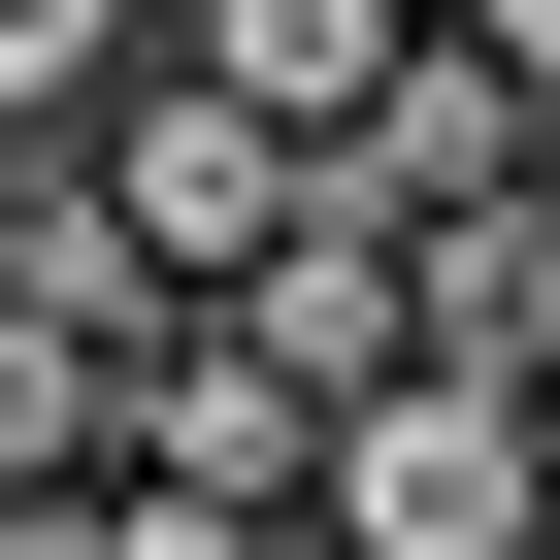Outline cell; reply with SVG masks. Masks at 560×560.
I'll use <instances>...</instances> for the list:
<instances>
[{"label": "cell", "mask_w": 560, "mask_h": 560, "mask_svg": "<svg viewBox=\"0 0 560 560\" xmlns=\"http://www.w3.org/2000/svg\"><path fill=\"white\" fill-rule=\"evenodd\" d=\"M298 560H560V429H527L494 363H396V396H330Z\"/></svg>", "instance_id": "6da1fadb"}, {"label": "cell", "mask_w": 560, "mask_h": 560, "mask_svg": "<svg viewBox=\"0 0 560 560\" xmlns=\"http://www.w3.org/2000/svg\"><path fill=\"white\" fill-rule=\"evenodd\" d=\"M67 198L132 231V298H231V264H264V231H298V132H264L231 67H132V100L67 132Z\"/></svg>", "instance_id": "7a4b0ae2"}, {"label": "cell", "mask_w": 560, "mask_h": 560, "mask_svg": "<svg viewBox=\"0 0 560 560\" xmlns=\"http://www.w3.org/2000/svg\"><path fill=\"white\" fill-rule=\"evenodd\" d=\"M198 330H231L264 396H298V429H330V396H396V363H429V231H363V198L298 165V231H264V264H231V298H198Z\"/></svg>", "instance_id": "3957f363"}, {"label": "cell", "mask_w": 560, "mask_h": 560, "mask_svg": "<svg viewBox=\"0 0 560 560\" xmlns=\"http://www.w3.org/2000/svg\"><path fill=\"white\" fill-rule=\"evenodd\" d=\"M298 462H330V429H298V396H264V363H231L198 298L132 330V494H165V527H298Z\"/></svg>", "instance_id": "277c9868"}, {"label": "cell", "mask_w": 560, "mask_h": 560, "mask_svg": "<svg viewBox=\"0 0 560 560\" xmlns=\"http://www.w3.org/2000/svg\"><path fill=\"white\" fill-rule=\"evenodd\" d=\"M330 198H363V231H429V264H462V231H494V198H527V100H494V67H462V34H396V100H363V132H330Z\"/></svg>", "instance_id": "5b68a950"}, {"label": "cell", "mask_w": 560, "mask_h": 560, "mask_svg": "<svg viewBox=\"0 0 560 560\" xmlns=\"http://www.w3.org/2000/svg\"><path fill=\"white\" fill-rule=\"evenodd\" d=\"M165 67H231L264 132H298V165H330V132L396 100V0H165Z\"/></svg>", "instance_id": "8992f818"}, {"label": "cell", "mask_w": 560, "mask_h": 560, "mask_svg": "<svg viewBox=\"0 0 560 560\" xmlns=\"http://www.w3.org/2000/svg\"><path fill=\"white\" fill-rule=\"evenodd\" d=\"M132 462V330H34L0 298V494H100Z\"/></svg>", "instance_id": "52a82bcc"}, {"label": "cell", "mask_w": 560, "mask_h": 560, "mask_svg": "<svg viewBox=\"0 0 560 560\" xmlns=\"http://www.w3.org/2000/svg\"><path fill=\"white\" fill-rule=\"evenodd\" d=\"M132 67H165V0H0V165H67Z\"/></svg>", "instance_id": "ba28073f"}, {"label": "cell", "mask_w": 560, "mask_h": 560, "mask_svg": "<svg viewBox=\"0 0 560 560\" xmlns=\"http://www.w3.org/2000/svg\"><path fill=\"white\" fill-rule=\"evenodd\" d=\"M462 67H494V100H560V0H462Z\"/></svg>", "instance_id": "9c48e42d"}, {"label": "cell", "mask_w": 560, "mask_h": 560, "mask_svg": "<svg viewBox=\"0 0 560 560\" xmlns=\"http://www.w3.org/2000/svg\"><path fill=\"white\" fill-rule=\"evenodd\" d=\"M396 34H462V0H396Z\"/></svg>", "instance_id": "30bf717a"}, {"label": "cell", "mask_w": 560, "mask_h": 560, "mask_svg": "<svg viewBox=\"0 0 560 560\" xmlns=\"http://www.w3.org/2000/svg\"><path fill=\"white\" fill-rule=\"evenodd\" d=\"M0 527H34V494H0Z\"/></svg>", "instance_id": "8fae6325"}]
</instances>
